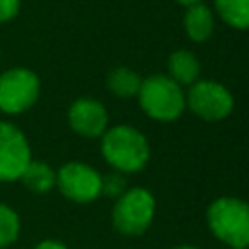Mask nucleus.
<instances>
[{"label": "nucleus", "instance_id": "nucleus-1", "mask_svg": "<svg viewBox=\"0 0 249 249\" xmlns=\"http://www.w3.org/2000/svg\"><path fill=\"white\" fill-rule=\"evenodd\" d=\"M99 150L105 163L123 175L138 173L150 161V142L132 124L109 126L99 138Z\"/></svg>", "mask_w": 249, "mask_h": 249}, {"label": "nucleus", "instance_id": "nucleus-2", "mask_svg": "<svg viewBox=\"0 0 249 249\" xmlns=\"http://www.w3.org/2000/svg\"><path fill=\"white\" fill-rule=\"evenodd\" d=\"M210 233L230 249L249 247V202L239 196H218L206 208Z\"/></svg>", "mask_w": 249, "mask_h": 249}, {"label": "nucleus", "instance_id": "nucleus-3", "mask_svg": "<svg viewBox=\"0 0 249 249\" xmlns=\"http://www.w3.org/2000/svg\"><path fill=\"white\" fill-rule=\"evenodd\" d=\"M136 97L146 117L158 123H173L187 109L185 89L167 74H150L142 78Z\"/></svg>", "mask_w": 249, "mask_h": 249}, {"label": "nucleus", "instance_id": "nucleus-4", "mask_svg": "<svg viewBox=\"0 0 249 249\" xmlns=\"http://www.w3.org/2000/svg\"><path fill=\"white\" fill-rule=\"evenodd\" d=\"M156 216V196L144 187H128L113 202V228L126 237H138L148 231Z\"/></svg>", "mask_w": 249, "mask_h": 249}, {"label": "nucleus", "instance_id": "nucleus-5", "mask_svg": "<svg viewBox=\"0 0 249 249\" xmlns=\"http://www.w3.org/2000/svg\"><path fill=\"white\" fill-rule=\"evenodd\" d=\"M41 95V80L37 72L25 66H12L0 72V113L18 117L27 113Z\"/></svg>", "mask_w": 249, "mask_h": 249}, {"label": "nucleus", "instance_id": "nucleus-6", "mask_svg": "<svg viewBox=\"0 0 249 249\" xmlns=\"http://www.w3.org/2000/svg\"><path fill=\"white\" fill-rule=\"evenodd\" d=\"M185 105L195 117L206 123H218L231 115L233 95L224 84L216 80L198 78L187 88Z\"/></svg>", "mask_w": 249, "mask_h": 249}, {"label": "nucleus", "instance_id": "nucleus-7", "mask_svg": "<svg viewBox=\"0 0 249 249\" xmlns=\"http://www.w3.org/2000/svg\"><path fill=\"white\" fill-rule=\"evenodd\" d=\"M54 189L70 202L89 204L101 196V173L86 161H66L56 169Z\"/></svg>", "mask_w": 249, "mask_h": 249}, {"label": "nucleus", "instance_id": "nucleus-8", "mask_svg": "<svg viewBox=\"0 0 249 249\" xmlns=\"http://www.w3.org/2000/svg\"><path fill=\"white\" fill-rule=\"evenodd\" d=\"M33 160L27 134L12 121H0V183H16Z\"/></svg>", "mask_w": 249, "mask_h": 249}, {"label": "nucleus", "instance_id": "nucleus-9", "mask_svg": "<svg viewBox=\"0 0 249 249\" xmlns=\"http://www.w3.org/2000/svg\"><path fill=\"white\" fill-rule=\"evenodd\" d=\"M66 121L72 132L82 138H101L109 128V113L105 105L95 97H78L66 111Z\"/></svg>", "mask_w": 249, "mask_h": 249}, {"label": "nucleus", "instance_id": "nucleus-10", "mask_svg": "<svg viewBox=\"0 0 249 249\" xmlns=\"http://www.w3.org/2000/svg\"><path fill=\"white\" fill-rule=\"evenodd\" d=\"M183 29L193 43L208 41L214 33V12L204 2L187 6L183 14Z\"/></svg>", "mask_w": 249, "mask_h": 249}, {"label": "nucleus", "instance_id": "nucleus-11", "mask_svg": "<svg viewBox=\"0 0 249 249\" xmlns=\"http://www.w3.org/2000/svg\"><path fill=\"white\" fill-rule=\"evenodd\" d=\"M167 76L181 88H189L200 78V60L193 51L177 49L167 56Z\"/></svg>", "mask_w": 249, "mask_h": 249}, {"label": "nucleus", "instance_id": "nucleus-12", "mask_svg": "<svg viewBox=\"0 0 249 249\" xmlns=\"http://www.w3.org/2000/svg\"><path fill=\"white\" fill-rule=\"evenodd\" d=\"M19 183L33 195H47L56 185V169L41 160H31Z\"/></svg>", "mask_w": 249, "mask_h": 249}, {"label": "nucleus", "instance_id": "nucleus-13", "mask_svg": "<svg viewBox=\"0 0 249 249\" xmlns=\"http://www.w3.org/2000/svg\"><path fill=\"white\" fill-rule=\"evenodd\" d=\"M105 84H107V89L115 97L130 99V97L138 95V89H140V84H142V76L136 70L128 68V66H117L107 74Z\"/></svg>", "mask_w": 249, "mask_h": 249}, {"label": "nucleus", "instance_id": "nucleus-14", "mask_svg": "<svg viewBox=\"0 0 249 249\" xmlns=\"http://www.w3.org/2000/svg\"><path fill=\"white\" fill-rule=\"evenodd\" d=\"M218 18L239 31L249 29V0H214Z\"/></svg>", "mask_w": 249, "mask_h": 249}, {"label": "nucleus", "instance_id": "nucleus-15", "mask_svg": "<svg viewBox=\"0 0 249 249\" xmlns=\"http://www.w3.org/2000/svg\"><path fill=\"white\" fill-rule=\"evenodd\" d=\"M21 233V218L8 202L0 200V249L12 247Z\"/></svg>", "mask_w": 249, "mask_h": 249}, {"label": "nucleus", "instance_id": "nucleus-16", "mask_svg": "<svg viewBox=\"0 0 249 249\" xmlns=\"http://www.w3.org/2000/svg\"><path fill=\"white\" fill-rule=\"evenodd\" d=\"M126 189H128L126 179H124L123 173L111 171L107 175H101V195L111 196V198H119Z\"/></svg>", "mask_w": 249, "mask_h": 249}, {"label": "nucleus", "instance_id": "nucleus-17", "mask_svg": "<svg viewBox=\"0 0 249 249\" xmlns=\"http://www.w3.org/2000/svg\"><path fill=\"white\" fill-rule=\"evenodd\" d=\"M21 10V0H0V25L12 21Z\"/></svg>", "mask_w": 249, "mask_h": 249}, {"label": "nucleus", "instance_id": "nucleus-18", "mask_svg": "<svg viewBox=\"0 0 249 249\" xmlns=\"http://www.w3.org/2000/svg\"><path fill=\"white\" fill-rule=\"evenodd\" d=\"M31 249H68V245L58 241V239H41Z\"/></svg>", "mask_w": 249, "mask_h": 249}, {"label": "nucleus", "instance_id": "nucleus-19", "mask_svg": "<svg viewBox=\"0 0 249 249\" xmlns=\"http://www.w3.org/2000/svg\"><path fill=\"white\" fill-rule=\"evenodd\" d=\"M177 4H181V6H193V4H198V2H202V0H175Z\"/></svg>", "mask_w": 249, "mask_h": 249}, {"label": "nucleus", "instance_id": "nucleus-20", "mask_svg": "<svg viewBox=\"0 0 249 249\" xmlns=\"http://www.w3.org/2000/svg\"><path fill=\"white\" fill-rule=\"evenodd\" d=\"M171 249H198L196 245H189V243H183V245H175V247H171Z\"/></svg>", "mask_w": 249, "mask_h": 249}, {"label": "nucleus", "instance_id": "nucleus-21", "mask_svg": "<svg viewBox=\"0 0 249 249\" xmlns=\"http://www.w3.org/2000/svg\"><path fill=\"white\" fill-rule=\"evenodd\" d=\"M0 56H2V53H0Z\"/></svg>", "mask_w": 249, "mask_h": 249}, {"label": "nucleus", "instance_id": "nucleus-22", "mask_svg": "<svg viewBox=\"0 0 249 249\" xmlns=\"http://www.w3.org/2000/svg\"><path fill=\"white\" fill-rule=\"evenodd\" d=\"M247 249H249V247H247Z\"/></svg>", "mask_w": 249, "mask_h": 249}]
</instances>
